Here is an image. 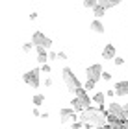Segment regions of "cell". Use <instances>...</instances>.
Wrapping results in <instances>:
<instances>
[{"mask_svg":"<svg viewBox=\"0 0 128 129\" xmlns=\"http://www.w3.org/2000/svg\"><path fill=\"white\" fill-rule=\"evenodd\" d=\"M126 15H128V8H126Z\"/></svg>","mask_w":128,"mask_h":129,"instance_id":"obj_32","label":"cell"},{"mask_svg":"<svg viewBox=\"0 0 128 129\" xmlns=\"http://www.w3.org/2000/svg\"><path fill=\"white\" fill-rule=\"evenodd\" d=\"M61 79H63V83H65L67 90L71 92L72 96L76 94V92H78L80 89H84L82 81H80V79L76 78V74H74L69 67H63V70H61Z\"/></svg>","mask_w":128,"mask_h":129,"instance_id":"obj_2","label":"cell"},{"mask_svg":"<svg viewBox=\"0 0 128 129\" xmlns=\"http://www.w3.org/2000/svg\"><path fill=\"white\" fill-rule=\"evenodd\" d=\"M78 116H80V122H82L85 127H91V129L108 125V107L106 105H98L97 109L89 107V109L82 111Z\"/></svg>","mask_w":128,"mask_h":129,"instance_id":"obj_1","label":"cell"},{"mask_svg":"<svg viewBox=\"0 0 128 129\" xmlns=\"http://www.w3.org/2000/svg\"><path fill=\"white\" fill-rule=\"evenodd\" d=\"M119 4H121L119 0H100V6H102L104 9H109V8H117Z\"/></svg>","mask_w":128,"mask_h":129,"instance_id":"obj_13","label":"cell"},{"mask_svg":"<svg viewBox=\"0 0 128 129\" xmlns=\"http://www.w3.org/2000/svg\"><path fill=\"white\" fill-rule=\"evenodd\" d=\"M58 59L65 61V59H67V54H63V52H60V54H58Z\"/></svg>","mask_w":128,"mask_h":129,"instance_id":"obj_27","label":"cell"},{"mask_svg":"<svg viewBox=\"0 0 128 129\" xmlns=\"http://www.w3.org/2000/svg\"><path fill=\"white\" fill-rule=\"evenodd\" d=\"M37 52V63L41 64H46V61H48V50H45V48H35Z\"/></svg>","mask_w":128,"mask_h":129,"instance_id":"obj_10","label":"cell"},{"mask_svg":"<svg viewBox=\"0 0 128 129\" xmlns=\"http://www.w3.org/2000/svg\"><path fill=\"white\" fill-rule=\"evenodd\" d=\"M102 74H104V70L100 64H91V67H87L85 68V76H87V79L89 81H100L102 79Z\"/></svg>","mask_w":128,"mask_h":129,"instance_id":"obj_5","label":"cell"},{"mask_svg":"<svg viewBox=\"0 0 128 129\" xmlns=\"http://www.w3.org/2000/svg\"><path fill=\"white\" fill-rule=\"evenodd\" d=\"M39 74H41V68H32V70H28V72L22 74V81H24L28 87H32V89H37V87L41 85Z\"/></svg>","mask_w":128,"mask_h":129,"instance_id":"obj_3","label":"cell"},{"mask_svg":"<svg viewBox=\"0 0 128 129\" xmlns=\"http://www.w3.org/2000/svg\"><path fill=\"white\" fill-rule=\"evenodd\" d=\"M48 59H50V61L58 59V54H56V52H48Z\"/></svg>","mask_w":128,"mask_h":129,"instance_id":"obj_22","label":"cell"},{"mask_svg":"<svg viewBox=\"0 0 128 129\" xmlns=\"http://www.w3.org/2000/svg\"><path fill=\"white\" fill-rule=\"evenodd\" d=\"M113 63H115V67H123V64H124V59H123V57H119V55H117V57H115V61H113Z\"/></svg>","mask_w":128,"mask_h":129,"instance_id":"obj_20","label":"cell"},{"mask_svg":"<svg viewBox=\"0 0 128 129\" xmlns=\"http://www.w3.org/2000/svg\"><path fill=\"white\" fill-rule=\"evenodd\" d=\"M72 129H84V124H82V122H74V124H72Z\"/></svg>","mask_w":128,"mask_h":129,"instance_id":"obj_21","label":"cell"},{"mask_svg":"<svg viewBox=\"0 0 128 129\" xmlns=\"http://www.w3.org/2000/svg\"><path fill=\"white\" fill-rule=\"evenodd\" d=\"M93 13H95V19H98V20H100L102 17H104V13H106V9H104L102 6H100V2H98V6H97L95 9H93Z\"/></svg>","mask_w":128,"mask_h":129,"instance_id":"obj_15","label":"cell"},{"mask_svg":"<svg viewBox=\"0 0 128 129\" xmlns=\"http://www.w3.org/2000/svg\"><path fill=\"white\" fill-rule=\"evenodd\" d=\"M32 48H33V43H32V41H30V43H24V44H22V52H26V54H28Z\"/></svg>","mask_w":128,"mask_h":129,"instance_id":"obj_19","label":"cell"},{"mask_svg":"<svg viewBox=\"0 0 128 129\" xmlns=\"http://www.w3.org/2000/svg\"><path fill=\"white\" fill-rule=\"evenodd\" d=\"M74 98H78V100H80V103L84 105V109L93 107V105H91V103H93V96L87 94V90H85V89H80L76 94H74Z\"/></svg>","mask_w":128,"mask_h":129,"instance_id":"obj_6","label":"cell"},{"mask_svg":"<svg viewBox=\"0 0 128 129\" xmlns=\"http://www.w3.org/2000/svg\"><path fill=\"white\" fill-rule=\"evenodd\" d=\"M115 92H117V96H128V81H117Z\"/></svg>","mask_w":128,"mask_h":129,"instance_id":"obj_9","label":"cell"},{"mask_svg":"<svg viewBox=\"0 0 128 129\" xmlns=\"http://www.w3.org/2000/svg\"><path fill=\"white\" fill-rule=\"evenodd\" d=\"M121 129H128V120L126 122H121Z\"/></svg>","mask_w":128,"mask_h":129,"instance_id":"obj_28","label":"cell"},{"mask_svg":"<svg viewBox=\"0 0 128 129\" xmlns=\"http://www.w3.org/2000/svg\"><path fill=\"white\" fill-rule=\"evenodd\" d=\"M43 102H45V96L43 94H35V96H33V105H35V107L43 105Z\"/></svg>","mask_w":128,"mask_h":129,"instance_id":"obj_16","label":"cell"},{"mask_svg":"<svg viewBox=\"0 0 128 129\" xmlns=\"http://www.w3.org/2000/svg\"><path fill=\"white\" fill-rule=\"evenodd\" d=\"M123 107H124V111H126V113H128V103H126V105H123Z\"/></svg>","mask_w":128,"mask_h":129,"instance_id":"obj_30","label":"cell"},{"mask_svg":"<svg viewBox=\"0 0 128 129\" xmlns=\"http://www.w3.org/2000/svg\"><path fill=\"white\" fill-rule=\"evenodd\" d=\"M32 43H33V46H35V48H45V50H48L50 46H52V39L46 37L43 31H33Z\"/></svg>","mask_w":128,"mask_h":129,"instance_id":"obj_4","label":"cell"},{"mask_svg":"<svg viewBox=\"0 0 128 129\" xmlns=\"http://www.w3.org/2000/svg\"><path fill=\"white\" fill-rule=\"evenodd\" d=\"M39 68H41L43 72H50V64H48V63H46V64H43V67H39Z\"/></svg>","mask_w":128,"mask_h":129,"instance_id":"obj_25","label":"cell"},{"mask_svg":"<svg viewBox=\"0 0 128 129\" xmlns=\"http://www.w3.org/2000/svg\"><path fill=\"white\" fill-rule=\"evenodd\" d=\"M43 85H45V87H52V78H46V79L43 81Z\"/></svg>","mask_w":128,"mask_h":129,"instance_id":"obj_24","label":"cell"},{"mask_svg":"<svg viewBox=\"0 0 128 129\" xmlns=\"http://www.w3.org/2000/svg\"><path fill=\"white\" fill-rule=\"evenodd\" d=\"M91 31H95V33H104V24L98 19H95L91 22Z\"/></svg>","mask_w":128,"mask_h":129,"instance_id":"obj_12","label":"cell"},{"mask_svg":"<svg viewBox=\"0 0 128 129\" xmlns=\"http://www.w3.org/2000/svg\"><path fill=\"white\" fill-rule=\"evenodd\" d=\"M104 100H106V92H97V94H93V102L98 103V105H104Z\"/></svg>","mask_w":128,"mask_h":129,"instance_id":"obj_14","label":"cell"},{"mask_svg":"<svg viewBox=\"0 0 128 129\" xmlns=\"http://www.w3.org/2000/svg\"><path fill=\"white\" fill-rule=\"evenodd\" d=\"M60 120H61V124H74V122H78L76 120V113H74L72 109H61L60 111Z\"/></svg>","mask_w":128,"mask_h":129,"instance_id":"obj_7","label":"cell"},{"mask_svg":"<svg viewBox=\"0 0 128 129\" xmlns=\"http://www.w3.org/2000/svg\"><path fill=\"white\" fill-rule=\"evenodd\" d=\"M102 79H104V81H109V79H112V74H109V72H104V74H102Z\"/></svg>","mask_w":128,"mask_h":129,"instance_id":"obj_23","label":"cell"},{"mask_svg":"<svg viewBox=\"0 0 128 129\" xmlns=\"http://www.w3.org/2000/svg\"><path fill=\"white\" fill-rule=\"evenodd\" d=\"M71 109L74 111V113H78V114L82 113V111H85V109H84V105L80 103V100H78V98H72V100H71Z\"/></svg>","mask_w":128,"mask_h":129,"instance_id":"obj_11","label":"cell"},{"mask_svg":"<svg viewBox=\"0 0 128 129\" xmlns=\"http://www.w3.org/2000/svg\"><path fill=\"white\" fill-rule=\"evenodd\" d=\"M102 59H106V61H115V57H117V50H115V46L113 44H106L102 48Z\"/></svg>","mask_w":128,"mask_h":129,"instance_id":"obj_8","label":"cell"},{"mask_svg":"<svg viewBox=\"0 0 128 129\" xmlns=\"http://www.w3.org/2000/svg\"><path fill=\"white\" fill-rule=\"evenodd\" d=\"M37 19V13H30V20H35Z\"/></svg>","mask_w":128,"mask_h":129,"instance_id":"obj_29","label":"cell"},{"mask_svg":"<svg viewBox=\"0 0 128 129\" xmlns=\"http://www.w3.org/2000/svg\"><path fill=\"white\" fill-rule=\"evenodd\" d=\"M93 87H95V81H89V79H87L85 83H84V89H85L87 92H89V90H93Z\"/></svg>","mask_w":128,"mask_h":129,"instance_id":"obj_18","label":"cell"},{"mask_svg":"<svg viewBox=\"0 0 128 129\" xmlns=\"http://www.w3.org/2000/svg\"><path fill=\"white\" fill-rule=\"evenodd\" d=\"M97 129H104V127H97Z\"/></svg>","mask_w":128,"mask_h":129,"instance_id":"obj_31","label":"cell"},{"mask_svg":"<svg viewBox=\"0 0 128 129\" xmlns=\"http://www.w3.org/2000/svg\"><path fill=\"white\" fill-rule=\"evenodd\" d=\"M82 6H84V8H93V9H95L98 6V2H97V0H84Z\"/></svg>","mask_w":128,"mask_h":129,"instance_id":"obj_17","label":"cell"},{"mask_svg":"<svg viewBox=\"0 0 128 129\" xmlns=\"http://www.w3.org/2000/svg\"><path fill=\"white\" fill-rule=\"evenodd\" d=\"M115 94H117V92H115V89H109V90H106V96H109V98H112V96H115Z\"/></svg>","mask_w":128,"mask_h":129,"instance_id":"obj_26","label":"cell"}]
</instances>
